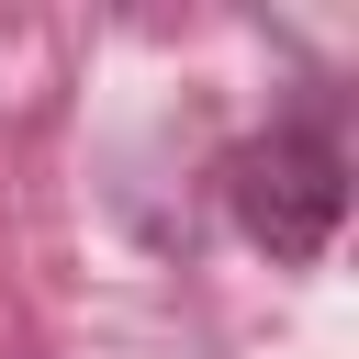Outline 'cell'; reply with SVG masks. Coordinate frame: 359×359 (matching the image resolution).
Returning <instances> with one entry per match:
<instances>
[{
	"label": "cell",
	"mask_w": 359,
	"mask_h": 359,
	"mask_svg": "<svg viewBox=\"0 0 359 359\" xmlns=\"http://www.w3.org/2000/svg\"><path fill=\"white\" fill-rule=\"evenodd\" d=\"M224 213H236V236L258 247V258H280V269H314L325 247H337V213H348V146H337V123H269V135H247L236 157H224Z\"/></svg>",
	"instance_id": "1"
}]
</instances>
